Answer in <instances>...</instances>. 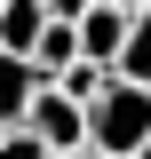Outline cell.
Masks as SVG:
<instances>
[{"label":"cell","instance_id":"1","mask_svg":"<svg viewBox=\"0 0 151 159\" xmlns=\"http://www.w3.org/2000/svg\"><path fill=\"white\" fill-rule=\"evenodd\" d=\"M88 143L112 151V159H127V151L151 143V88H143V80L112 72V80L88 96Z\"/></svg>","mask_w":151,"mask_h":159},{"label":"cell","instance_id":"2","mask_svg":"<svg viewBox=\"0 0 151 159\" xmlns=\"http://www.w3.org/2000/svg\"><path fill=\"white\" fill-rule=\"evenodd\" d=\"M24 127H32L48 151H72V143H88V103H80V96H64L56 80H40V88H32V103H24Z\"/></svg>","mask_w":151,"mask_h":159},{"label":"cell","instance_id":"3","mask_svg":"<svg viewBox=\"0 0 151 159\" xmlns=\"http://www.w3.org/2000/svg\"><path fill=\"white\" fill-rule=\"evenodd\" d=\"M72 32H80V56H95V64H119V40H127V8L119 0H88L72 16Z\"/></svg>","mask_w":151,"mask_h":159},{"label":"cell","instance_id":"4","mask_svg":"<svg viewBox=\"0 0 151 159\" xmlns=\"http://www.w3.org/2000/svg\"><path fill=\"white\" fill-rule=\"evenodd\" d=\"M32 88H40V64L16 56V48H0V127H8V119H24Z\"/></svg>","mask_w":151,"mask_h":159},{"label":"cell","instance_id":"5","mask_svg":"<svg viewBox=\"0 0 151 159\" xmlns=\"http://www.w3.org/2000/svg\"><path fill=\"white\" fill-rule=\"evenodd\" d=\"M112 72H127V80L151 88V0L127 8V40H119V64H112Z\"/></svg>","mask_w":151,"mask_h":159},{"label":"cell","instance_id":"6","mask_svg":"<svg viewBox=\"0 0 151 159\" xmlns=\"http://www.w3.org/2000/svg\"><path fill=\"white\" fill-rule=\"evenodd\" d=\"M40 24H48V8H40V0H0V48H16V56H32Z\"/></svg>","mask_w":151,"mask_h":159},{"label":"cell","instance_id":"7","mask_svg":"<svg viewBox=\"0 0 151 159\" xmlns=\"http://www.w3.org/2000/svg\"><path fill=\"white\" fill-rule=\"evenodd\" d=\"M48 80H56L64 96H80V103H88L95 88H103V80H112V64H95V56H72V64H64V72H48Z\"/></svg>","mask_w":151,"mask_h":159},{"label":"cell","instance_id":"8","mask_svg":"<svg viewBox=\"0 0 151 159\" xmlns=\"http://www.w3.org/2000/svg\"><path fill=\"white\" fill-rule=\"evenodd\" d=\"M0 159H56V151H48L24 119H8V127H0Z\"/></svg>","mask_w":151,"mask_h":159},{"label":"cell","instance_id":"9","mask_svg":"<svg viewBox=\"0 0 151 159\" xmlns=\"http://www.w3.org/2000/svg\"><path fill=\"white\" fill-rule=\"evenodd\" d=\"M40 8H48V16H80L88 0H40Z\"/></svg>","mask_w":151,"mask_h":159},{"label":"cell","instance_id":"10","mask_svg":"<svg viewBox=\"0 0 151 159\" xmlns=\"http://www.w3.org/2000/svg\"><path fill=\"white\" fill-rule=\"evenodd\" d=\"M56 159H112V151H95V143H72V151H56Z\"/></svg>","mask_w":151,"mask_h":159},{"label":"cell","instance_id":"11","mask_svg":"<svg viewBox=\"0 0 151 159\" xmlns=\"http://www.w3.org/2000/svg\"><path fill=\"white\" fill-rule=\"evenodd\" d=\"M127 159H151V143H143V151H127Z\"/></svg>","mask_w":151,"mask_h":159},{"label":"cell","instance_id":"12","mask_svg":"<svg viewBox=\"0 0 151 159\" xmlns=\"http://www.w3.org/2000/svg\"><path fill=\"white\" fill-rule=\"evenodd\" d=\"M119 8H135V0H119Z\"/></svg>","mask_w":151,"mask_h":159}]
</instances>
